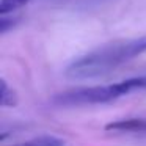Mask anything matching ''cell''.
<instances>
[{
    "label": "cell",
    "instance_id": "obj_1",
    "mask_svg": "<svg viewBox=\"0 0 146 146\" xmlns=\"http://www.w3.org/2000/svg\"><path fill=\"white\" fill-rule=\"evenodd\" d=\"M146 52V35L132 39L108 42L76 58L66 68V76L71 79H94L115 71L121 64L133 60Z\"/></svg>",
    "mask_w": 146,
    "mask_h": 146
},
{
    "label": "cell",
    "instance_id": "obj_2",
    "mask_svg": "<svg viewBox=\"0 0 146 146\" xmlns=\"http://www.w3.org/2000/svg\"><path fill=\"white\" fill-rule=\"evenodd\" d=\"M140 90H146V76L132 77V79L121 80L110 85L82 86V88L69 90V91L60 93L54 99V102L63 107L107 104V102L116 101L123 96H127L133 91H140Z\"/></svg>",
    "mask_w": 146,
    "mask_h": 146
},
{
    "label": "cell",
    "instance_id": "obj_3",
    "mask_svg": "<svg viewBox=\"0 0 146 146\" xmlns=\"http://www.w3.org/2000/svg\"><path fill=\"white\" fill-rule=\"evenodd\" d=\"M105 130L123 133H146V118H126L111 121L105 126Z\"/></svg>",
    "mask_w": 146,
    "mask_h": 146
},
{
    "label": "cell",
    "instance_id": "obj_4",
    "mask_svg": "<svg viewBox=\"0 0 146 146\" xmlns=\"http://www.w3.org/2000/svg\"><path fill=\"white\" fill-rule=\"evenodd\" d=\"M64 140L58 138L55 135H41V137H35L32 140H27L24 143H17L13 146H64Z\"/></svg>",
    "mask_w": 146,
    "mask_h": 146
},
{
    "label": "cell",
    "instance_id": "obj_5",
    "mask_svg": "<svg viewBox=\"0 0 146 146\" xmlns=\"http://www.w3.org/2000/svg\"><path fill=\"white\" fill-rule=\"evenodd\" d=\"M0 86H2V90H0V104L3 105V107H14L17 104L16 91L13 88H10L7 80H3V79L0 82Z\"/></svg>",
    "mask_w": 146,
    "mask_h": 146
},
{
    "label": "cell",
    "instance_id": "obj_6",
    "mask_svg": "<svg viewBox=\"0 0 146 146\" xmlns=\"http://www.w3.org/2000/svg\"><path fill=\"white\" fill-rule=\"evenodd\" d=\"M29 2L30 0H2V2H0V14H2V16H7V14L22 8L24 5H27Z\"/></svg>",
    "mask_w": 146,
    "mask_h": 146
}]
</instances>
